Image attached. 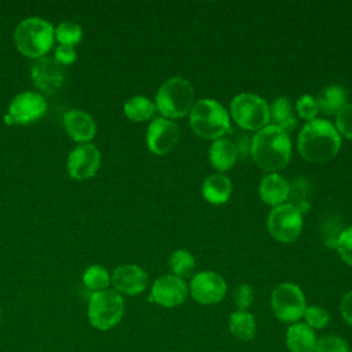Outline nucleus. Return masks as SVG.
<instances>
[{
  "instance_id": "nucleus-1",
  "label": "nucleus",
  "mask_w": 352,
  "mask_h": 352,
  "mask_svg": "<svg viewBox=\"0 0 352 352\" xmlns=\"http://www.w3.org/2000/svg\"><path fill=\"white\" fill-rule=\"evenodd\" d=\"M297 147L302 158L322 164L334 158L341 148V136L336 126L323 118L308 121L298 133Z\"/></svg>"
},
{
  "instance_id": "nucleus-2",
  "label": "nucleus",
  "mask_w": 352,
  "mask_h": 352,
  "mask_svg": "<svg viewBox=\"0 0 352 352\" xmlns=\"http://www.w3.org/2000/svg\"><path fill=\"white\" fill-rule=\"evenodd\" d=\"M250 154L261 169L275 173L290 161V138L282 128L272 124L267 125L253 136Z\"/></svg>"
},
{
  "instance_id": "nucleus-3",
  "label": "nucleus",
  "mask_w": 352,
  "mask_h": 352,
  "mask_svg": "<svg viewBox=\"0 0 352 352\" xmlns=\"http://www.w3.org/2000/svg\"><path fill=\"white\" fill-rule=\"evenodd\" d=\"M55 41V28L51 22L40 16L22 19L14 30L16 50L30 58L38 59L47 55Z\"/></svg>"
},
{
  "instance_id": "nucleus-4",
  "label": "nucleus",
  "mask_w": 352,
  "mask_h": 352,
  "mask_svg": "<svg viewBox=\"0 0 352 352\" xmlns=\"http://www.w3.org/2000/svg\"><path fill=\"white\" fill-rule=\"evenodd\" d=\"M194 106L192 85L183 77L166 80L155 94V107L164 118L175 120L184 117Z\"/></svg>"
},
{
  "instance_id": "nucleus-5",
  "label": "nucleus",
  "mask_w": 352,
  "mask_h": 352,
  "mask_svg": "<svg viewBox=\"0 0 352 352\" xmlns=\"http://www.w3.org/2000/svg\"><path fill=\"white\" fill-rule=\"evenodd\" d=\"M190 126L198 136L216 140L231 129L230 116L219 102L201 99L190 111Z\"/></svg>"
},
{
  "instance_id": "nucleus-6",
  "label": "nucleus",
  "mask_w": 352,
  "mask_h": 352,
  "mask_svg": "<svg viewBox=\"0 0 352 352\" xmlns=\"http://www.w3.org/2000/svg\"><path fill=\"white\" fill-rule=\"evenodd\" d=\"M125 311V302L122 296L114 289H106L100 292L91 293L88 298L87 316L89 324L100 331L110 330L116 327Z\"/></svg>"
},
{
  "instance_id": "nucleus-7",
  "label": "nucleus",
  "mask_w": 352,
  "mask_h": 352,
  "mask_svg": "<svg viewBox=\"0 0 352 352\" xmlns=\"http://www.w3.org/2000/svg\"><path fill=\"white\" fill-rule=\"evenodd\" d=\"M234 121L246 131H260L270 121V106L258 95L243 92L236 95L230 104Z\"/></svg>"
},
{
  "instance_id": "nucleus-8",
  "label": "nucleus",
  "mask_w": 352,
  "mask_h": 352,
  "mask_svg": "<svg viewBox=\"0 0 352 352\" xmlns=\"http://www.w3.org/2000/svg\"><path fill=\"white\" fill-rule=\"evenodd\" d=\"M271 308L278 320L297 323L307 309L305 296L296 283H280L271 294Z\"/></svg>"
},
{
  "instance_id": "nucleus-9",
  "label": "nucleus",
  "mask_w": 352,
  "mask_h": 352,
  "mask_svg": "<svg viewBox=\"0 0 352 352\" xmlns=\"http://www.w3.org/2000/svg\"><path fill=\"white\" fill-rule=\"evenodd\" d=\"M47 111V100L40 92L23 91L15 95L4 114L7 125H28L38 121Z\"/></svg>"
},
{
  "instance_id": "nucleus-10",
  "label": "nucleus",
  "mask_w": 352,
  "mask_h": 352,
  "mask_svg": "<svg viewBox=\"0 0 352 352\" xmlns=\"http://www.w3.org/2000/svg\"><path fill=\"white\" fill-rule=\"evenodd\" d=\"M268 232L279 242H293L302 230V216L290 204H282L271 209L267 217Z\"/></svg>"
},
{
  "instance_id": "nucleus-11",
  "label": "nucleus",
  "mask_w": 352,
  "mask_h": 352,
  "mask_svg": "<svg viewBox=\"0 0 352 352\" xmlns=\"http://www.w3.org/2000/svg\"><path fill=\"white\" fill-rule=\"evenodd\" d=\"M100 151L92 143L77 144L67 155L66 169L74 180H88L96 175L100 166Z\"/></svg>"
},
{
  "instance_id": "nucleus-12",
  "label": "nucleus",
  "mask_w": 352,
  "mask_h": 352,
  "mask_svg": "<svg viewBox=\"0 0 352 352\" xmlns=\"http://www.w3.org/2000/svg\"><path fill=\"white\" fill-rule=\"evenodd\" d=\"M190 293L199 304H217L226 297L227 283L221 275L213 271L198 272L190 282Z\"/></svg>"
},
{
  "instance_id": "nucleus-13",
  "label": "nucleus",
  "mask_w": 352,
  "mask_h": 352,
  "mask_svg": "<svg viewBox=\"0 0 352 352\" xmlns=\"http://www.w3.org/2000/svg\"><path fill=\"white\" fill-rule=\"evenodd\" d=\"M187 293V285L182 278L166 274L157 278L151 285L148 301L165 308H173L184 302Z\"/></svg>"
},
{
  "instance_id": "nucleus-14",
  "label": "nucleus",
  "mask_w": 352,
  "mask_h": 352,
  "mask_svg": "<svg viewBox=\"0 0 352 352\" xmlns=\"http://www.w3.org/2000/svg\"><path fill=\"white\" fill-rule=\"evenodd\" d=\"M179 138V126L176 125V122L168 118H154L147 126L146 143L148 150L155 155H165L172 151Z\"/></svg>"
},
{
  "instance_id": "nucleus-15",
  "label": "nucleus",
  "mask_w": 352,
  "mask_h": 352,
  "mask_svg": "<svg viewBox=\"0 0 352 352\" xmlns=\"http://www.w3.org/2000/svg\"><path fill=\"white\" fill-rule=\"evenodd\" d=\"M30 78L33 84L43 92L51 94L60 88L66 74L63 66H60L54 56H43L34 59L30 66Z\"/></svg>"
},
{
  "instance_id": "nucleus-16",
  "label": "nucleus",
  "mask_w": 352,
  "mask_h": 352,
  "mask_svg": "<svg viewBox=\"0 0 352 352\" xmlns=\"http://www.w3.org/2000/svg\"><path fill=\"white\" fill-rule=\"evenodd\" d=\"M111 285L121 296H138L143 293L148 285L147 272L135 264H122L114 268L111 274Z\"/></svg>"
},
{
  "instance_id": "nucleus-17",
  "label": "nucleus",
  "mask_w": 352,
  "mask_h": 352,
  "mask_svg": "<svg viewBox=\"0 0 352 352\" xmlns=\"http://www.w3.org/2000/svg\"><path fill=\"white\" fill-rule=\"evenodd\" d=\"M66 133L78 143H89L96 135V122L91 114L80 109H72L63 114Z\"/></svg>"
},
{
  "instance_id": "nucleus-18",
  "label": "nucleus",
  "mask_w": 352,
  "mask_h": 352,
  "mask_svg": "<svg viewBox=\"0 0 352 352\" xmlns=\"http://www.w3.org/2000/svg\"><path fill=\"white\" fill-rule=\"evenodd\" d=\"M290 184L285 177H282L278 173H268L265 175L258 184V194L261 199L272 205L274 208L278 205H282L287 197H289Z\"/></svg>"
},
{
  "instance_id": "nucleus-19",
  "label": "nucleus",
  "mask_w": 352,
  "mask_h": 352,
  "mask_svg": "<svg viewBox=\"0 0 352 352\" xmlns=\"http://www.w3.org/2000/svg\"><path fill=\"white\" fill-rule=\"evenodd\" d=\"M238 154L236 143L228 138H219L209 147V161L220 172L231 169L238 160Z\"/></svg>"
},
{
  "instance_id": "nucleus-20",
  "label": "nucleus",
  "mask_w": 352,
  "mask_h": 352,
  "mask_svg": "<svg viewBox=\"0 0 352 352\" xmlns=\"http://www.w3.org/2000/svg\"><path fill=\"white\" fill-rule=\"evenodd\" d=\"M316 334L305 323H293L286 330V346L289 352H315Z\"/></svg>"
},
{
  "instance_id": "nucleus-21",
  "label": "nucleus",
  "mask_w": 352,
  "mask_h": 352,
  "mask_svg": "<svg viewBox=\"0 0 352 352\" xmlns=\"http://www.w3.org/2000/svg\"><path fill=\"white\" fill-rule=\"evenodd\" d=\"M201 191L204 198L209 204L221 205L228 201L232 191V183L227 176L221 173H214L204 180Z\"/></svg>"
},
{
  "instance_id": "nucleus-22",
  "label": "nucleus",
  "mask_w": 352,
  "mask_h": 352,
  "mask_svg": "<svg viewBox=\"0 0 352 352\" xmlns=\"http://www.w3.org/2000/svg\"><path fill=\"white\" fill-rule=\"evenodd\" d=\"M346 98L348 92L344 87L337 84L327 85L316 98L318 109L324 114H337L346 104Z\"/></svg>"
},
{
  "instance_id": "nucleus-23",
  "label": "nucleus",
  "mask_w": 352,
  "mask_h": 352,
  "mask_svg": "<svg viewBox=\"0 0 352 352\" xmlns=\"http://www.w3.org/2000/svg\"><path fill=\"white\" fill-rule=\"evenodd\" d=\"M270 118L274 122L272 125L282 128L285 132H290L297 126L293 104L286 96H279L272 102L270 106Z\"/></svg>"
},
{
  "instance_id": "nucleus-24",
  "label": "nucleus",
  "mask_w": 352,
  "mask_h": 352,
  "mask_svg": "<svg viewBox=\"0 0 352 352\" xmlns=\"http://www.w3.org/2000/svg\"><path fill=\"white\" fill-rule=\"evenodd\" d=\"M228 329L235 338L250 341L256 336V319L250 312L238 309L230 315Z\"/></svg>"
},
{
  "instance_id": "nucleus-25",
  "label": "nucleus",
  "mask_w": 352,
  "mask_h": 352,
  "mask_svg": "<svg viewBox=\"0 0 352 352\" xmlns=\"http://www.w3.org/2000/svg\"><path fill=\"white\" fill-rule=\"evenodd\" d=\"M155 111V103L143 95H135L124 103V114L135 122L150 120Z\"/></svg>"
},
{
  "instance_id": "nucleus-26",
  "label": "nucleus",
  "mask_w": 352,
  "mask_h": 352,
  "mask_svg": "<svg viewBox=\"0 0 352 352\" xmlns=\"http://www.w3.org/2000/svg\"><path fill=\"white\" fill-rule=\"evenodd\" d=\"M81 280L88 290L95 293L109 289V286L111 285V275L104 267L99 264H92L88 268H85Z\"/></svg>"
},
{
  "instance_id": "nucleus-27",
  "label": "nucleus",
  "mask_w": 352,
  "mask_h": 352,
  "mask_svg": "<svg viewBox=\"0 0 352 352\" xmlns=\"http://www.w3.org/2000/svg\"><path fill=\"white\" fill-rule=\"evenodd\" d=\"M169 267L173 275L179 278H190L195 271V258L186 249L175 250L169 257Z\"/></svg>"
},
{
  "instance_id": "nucleus-28",
  "label": "nucleus",
  "mask_w": 352,
  "mask_h": 352,
  "mask_svg": "<svg viewBox=\"0 0 352 352\" xmlns=\"http://www.w3.org/2000/svg\"><path fill=\"white\" fill-rule=\"evenodd\" d=\"M55 40L59 44L76 47L82 40V29L73 21H62L55 26Z\"/></svg>"
},
{
  "instance_id": "nucleus-29",
  "label": "nucleus",
  "mask_w": 352,
  "mask_h": 352,
  "mask_svg": "<svg viewBox=\"0 0 352 352\" xmlns=\"http://www.w3.org/2000/svg\"><path fill=\"white\" fill-rule=\"evenodd\" d=\"M290 205L300 210V213H305L309 209V191L308 184L304 179H297L293 184H290L289 197Z\"/></svg>"
},
{
  "instance_id": "nucleus-30",
  "label": "nucleus",
  "mask_w": 352,
  "mask_h": 352,
  "mask_svg": "<svg viewBox=\"0 0 352 352\" xmlns=\"http://www.w3.org/2000/svg\"><path fill=\"white\" fill-rule=\"evenodd\" d=\"M315 352H351L348 342L337 334H324L316 341Z\"/></svg>"
},
{
  "instance_id": "nucleus-31",
  "label": "nucleus",
  "mask_w": 352,
  "mask_h": 352,
  "mask_svg": "<svg viewBox=\"0 0 352 352\" xmlns=\"http://www.w3.org/2000/svg\"><path fill=\"white\" fill-rule=\"evenodd\" d=\"M302 318L305 319V324H308L314 330L323 329L330 322V314L324 308H322L319 305L307 307Z\"/></svg>"
},
{
  "instance_id": "nucleus-32",
  "label": "nucleus",
  "mask_w": 352,
  "mask_h": 352,
  "mask_svg": "<svg viewBox=\"0 0 352 352\" xmlns=\"http://www.w3.org/2000/svg\"><path fill=\"white\" fill-rule=\"evenodd\" d=\"M336 129L338 133L352 140V103H346L336 114Z\"/></svg>"
},
{
  "instance_id": "nucleus-33",
  "label": "nucleus",
  "mask_w": 352,
  "mask_h": 352,
  "mask_svg": "<svg viewBox=\"0 0 352 352\" xmlns=\"http://www.w3.org/2000/svg\"><path fill=\"white\" fill-rule=\"evenodd\" d=\"M296 110L298 116L307 121H312L316 118V114L319 111L316 99L311 95H302L296 102Z\"/></svg>"
},
{
  "instance_id": "nucleus-34",
  "label": "nucleus",
  "mask_w": 352,
  "mask_h": 352,
  "mask_svg": "<svg viewBox=\"0 0 352 352\" xmlns=\"http://www.w3.org/2000/svg\"><path fill=\"white\" fill-rule=\"evenodd\" d=\"M232 298H234L235 307L239 311H246L252 305V302L254 300V292H253L250 285L241 283L239 286L235 287Z\"/></svg>"
},
{
  "instance_id": "nucleus-35",
  "label": "nucleus",
  "mask_w": 352,
  "mask_h": 352,
  "mask_svg": "<svg viewBox=\"0 0 352 352\" xmlns=\"http://www.w3.org/2000/svg\"><path fill=\"white\" fill-rule=\"evenodd\" d=\"M336 249H337L338 254L341 256V258L349 267H352V226L344 228V231L341 232V235L337 241Z\"/></svg>"
},
{
  "instance_id": "nucleus-36",
  "label": "nucleus",
  "mask_w": 352,
  "mask_h": 352,
  "mask_svg": "<svg viewBox=\"0 0 352 352\" xmlns=\"http://www.w3.org/2000/svg\"><path fill=\"white\" fill-rule=\"evenodd\" d=\"M344 231L341 221L336 217L329 219L326 223H323V238H324V243L331 248L336 249L337 246V241L341 235V232Z\"/></svg>"
},
{
  "instance_id": "nucleus-37",
  "label": "nucleus",
  "mask_w": 352,
  "mask_h": 352,
  "mask_svg": "<svg viewBox=\"0 0 352 352\" xmlns=\"http://www.w3.org/2000/svg\"><path fill=\"white\" fill-rule=\"evenodd\" d=\"M54 59L60 65V66H69L74 63L77 59V51L76 47L72 45H65V44H58L54 51Z\"/></svg>"
},
{
  "instance_id": "nucleus-38",
  "label": "nucleus",
  "mask_w": 352,
  "mask_h": 352,
  "mask_svg": "<svg viewBox=\"0 0 352 352\" xmlns=\"http://www.w3.org/2000/svg\"><path fill=\"white\" fill-rule=\"evenodd\" d=\"M340 312L344 322L352 327V292H348L342 296L340 302Z\"/></svg>"
},
{
  "instance_id": "nucleus-39",
  "label": "nucleus",
  "mask_w": 352,
  "mask_h": 352,
  "mask_svg": "<svg viewBox=\"0 0 352 352\" xmlns=\"http://www.w3.org/2000/svg\"><path fill=\"white\" fill-rule=\"evenodd\" d=\"M0 316H1V309H0Z\"/></svg>"
}]
</instances>
